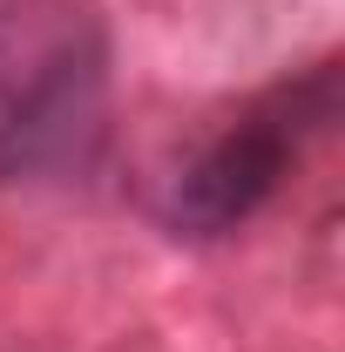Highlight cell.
<instances>
[{"label":"cell","mask_w":345,"mask_h":352,"mask_svg":"<svg viewBox=\"0 0 345 352\" xmlns=\"http://www.w3.org/2000/svg\"><path fill=\"white\" fill-rule=\"evenodd\" d=\"M339 116V68L318 61L311 75L251 95L216 135L197 142V156L163 183V223L176 237H230L285 190L298 149Z\"/></svg>","instance_id":"cell-2"},{"label":"cell","mask_w":345,"mask_h":352,"mask_svg":"<svg viewBox=\"0 0 345 352\" xmlns=\"http://www.w3.org/2000/svg\"><path fill=\"white\" fill-rule=\"evenodd\" d=\"M115 122V41L95 0H0V183H82Z\"/></svg>","instance_id":"cell-1"}]
</instances>
